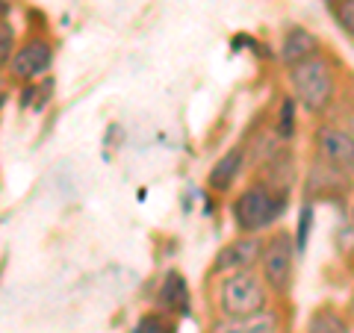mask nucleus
I'll return each instance as SVG.
<instances>
[{
	"mask_svg": "<svg viewBox=\"0 0 354 333\" xmlns=\"http://www.w3.org/2000/svg\"><path fill=\"white\" fill-rule=\"evenodd\" d=\"M290 83L295 88L298 104L310 113H325L334 97V74L322 57H313L307 62H298L290 68Z\"/></svg>",
	"mask_w": 354,
	"mask_h": 333,
	"instance_id": "1",
	"label": "nucleus"
},
{
	"mask_svg": "<svg viewBox=\"0 0 354 333\" xmlns=\"http://www.w3.org/2000/svg\"><path fill=\"white\" fill-rule=\"evenodd\" d=\"M218 307L221 313L230 318L254 316L266 310V286L251 269L248 272H234L221 280L218 289Z\"/></svg>",
	"mask_w": 354,
	"mask_h": 333,
	"instance_id": "2",
	"label": "nucleus"
},
{
	"mask_svg": "<svg viewBox=\"0 0 354 333\" xmlns=\"http://www.w3.org/2000/svg\"><path fill=\"white\" fill-rule=\"evenodd\" d=\"M281 213H283V195H274L272 189H266V186H251L248 192H242L236 198V204H234L236 225L242 230H248V233L272 225Z\"/></svg>",
	"mask_w": 354,
	"mask_h": 333,
	"instance_id": "3",
	"label": "nucleus"
},
{
	"mask_svg": "<svg viewBox=\"0 0 354 333\" xmlns=\"http://www.w3.org/2000/svg\"><path fill=\"white\" fill-rule=\"evenodd\" d=\"M295 239L290 233H278L269 245L263 248V277L266 283L272 286V289L283 292L286 286H290V277H292V254H295Z\"/></svg>",
	"mask_w": 354,
	"mask_h": 333,
	"instance_id": "4",
	"label": "nucleus"
},
{
	"mask_svg": "<svg viewBox=\"0 0 354 333\" xmlns=\"http://www.w3.org/2000/svg\"><path fill=\"white\" fill-rule=\"evenodd\" d=\"M319 153L339 171H354V136L337 127H322L316 133Z\"/></svg>",
	"mask_w": 354,
	"mask_h": 333,
	"instance_id": "5",
	"label": "nucleus"
},
{
	"mask_svg": "<svg viewBox=\"0 0 354 333\" xmlns=\"http://www.w3.org/2000/svg\"><path fill=\"white\" fill-rule=\"evenodd\" d=\"M260 260H263L260 239L245 236V239H236V242H230V245L221 248L213 269L216 272H230V274H234V272H248L251 265L260 263Z\"/></svg>",
	"mask_w": 354,
	"mask_h": 333,
	"instance_id": "6",
	"label": "nucleus"
},
{
	"mask_svg": "<svg viewBox=\"0 0 354 333\" xmlns=\"http://www.w3.org/2000/svg\"><path fill=\"white\" fill-rule=\"evenodd\" d=\"M50 59H53L50 44L30 41L12 57V71H15V77H21V80H32V77H39L50 68Z\"/></svg>",
	"mask_w": 354,
	"mask_h": 333,
	"instance_id": "7",
	"label": "nucleus"
},
{
	"mask_svg": "<svg viewBox=\"0 0 354 333\" xmlns=\"http://www.w3.org/2000/svg\"><path fill=\"white\" fill-rule=\"evenodd\" d=\"M313 57H319V39H316L310 30H304V27H292V30L283 36L281 59L292 68V65L307 62V59H313Z\"/></svg>",
	"mask_w": 354,
	"mask_h": 333,
	"instance_id": "8",
	"label": "nucleus"
},
{
	"mask_svg": "<svg viewBox=\"0 0 354 333\" xmlns=\"http://www.w3.org/2000/svg\"><path fill=\"white\" fill-rule=\"evenodd\" d=\"M274 330H278V316L272 310L242 316V318H227L216 327V333H274Z\"/></svg>",
	"mask_w": 354,
	"mask_h": 333,
	"instance_id": "9",
	"label": "nucleus"
},
{
	"mask_svg": "<svg viewBox=\"0 0 354 333\" xmlns=\"http://www.w3.org/2000/svg\"><path fill=\"white\" fill-rule=\"evenodd\" d=\"M242 162H245V151L230 148L225 157L213 165V171H209V186L218 189V192H225V189L236 180V174L242 171Z\"/></svg>",
	"mask_w": 354,
	"mask_h": 333,
	"instance_id": "10",
	"label": "nucleus"
},
{
	"mask_svg": "<svg viewBox=\"0 0 354 333\" xmlns=\"http://www.w3.org/2000/svg\"><path fill=\"white\" fill-rule=\"evenodd\" d=\"M160 307L171 310V313H186L189 310V289H186V280L177 272H169L162 289H160Z\"/></svg>",
	"mask_w": 354,
	"mask_h": 333,
	"instance_id": "11",
	"label": "nucleus"
},
{
	"mask_svg": "<svg viewBox=\"0 0 354 333\" xmlns=\"http://www.w3.org/2000/svg\"><path fill=\"white\" fill-rule=\"evenodd\" d=\"M307 333H348V325H346V318L330 313V310H319V313L310 316Z\"/></svg>",
	"mask_w": 354,
	"mask_h": 333,
	"instance_id": "12",
	"label": "nucleus"
},
{
	"mask_svg": "<svg viewBox=\"0 0 354 333\" xmlns=\"http://www.w3.org/2000/svg\"><path fill=\"white\" fill-rule=\"evenodd\" d=\"M130 333H171V325L160 313H148V316H142L136 321V327H133Z\"/></svg>",
	"mask_w": 354,
	"mask_h": 333,
	"instance_id": "13",
	"label": "nucleus"
},
{
	"mask_svg": "<svg viewBox=\"0 0 354 333\" xmlns=\"http://www.w3.org/2000/svg\"><path fill=\"white\" fill-rule=\"evenodd\" d=\"M292 113H295V101H292V97H286L283 106H281V124H278V133H281V136H292V130H295Z\"/></svg>",
	"mask_w": 354,
	"mask_h": 333,
	"instance_id": "14",
	"label": "nucleus"
},
{
	"mask_svg": "<svg viewBox=\"0 0 354 333\" xmlns=\"http://www.w3.org/2000/svg\"><path fill=\"white\" fill-rule=\"evenodd\" d=\"M337 18H339L342 30H346L348 36H354V0H339V6H337Z\"/></svg>",
	"mask_w": 354,
	"mask_h": 333,
	"instance_id": "15",
	"label": "nucleus"
},
{
	"mask_svg": "<svg viewBox=\"0 0 354 333\" xmlns=\"http://www.w3.org/2000/svg\"><path fill=\"white\" fill-rule=\"evenodd\" d=\"M310 218H313V209H310V207H304V209H301V225H298V233H295V245H298V251H304V245H307Z\"/></svg>",
	"mask_w": 354,
	"mask_h": 333,
	"instance_id": "16",
	"label": "nucleus"
},
{
	"mask_svg": "<svg viewBox=\"0 0 354 333\" xmlns=\"http://www.w3.org/2000/svg\"><path fill=\"white\" fill-rule=\"evenodd\" d=\"M9 57H12V27L3 24V30H0V59L9 62Z\"/></svg>",
	"mask_w": 354,
	"mask_h": 333,
	"instance_id": "17",
	"label": "nucleus"
},
{
	"mask_svg": "<svg viewBox=\"0 0 354 333\" xmlns=\"http://www.w3.org/2000/svg\"><path fill=\"white\" fill-rule=\"evenodd\" d=\"M351 310H354V301H351Z\"/></svg>",
	"mask_w": 354,
	"mask_h": 333,
	"instance_id": "18",
	"label": "nucleus"
}]
</instances>
